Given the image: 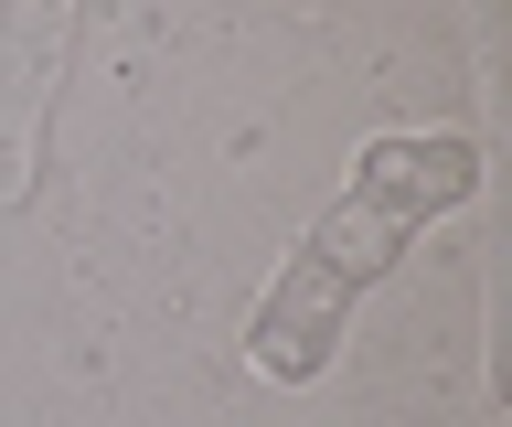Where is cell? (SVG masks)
Wrapping results in <instances>:
<instances>
[{
    "label": "cell",
    "mask_w": 512,
    "mask_h": 427,
    "mask_svg": "<svg viewBox=\"0 0 512 427\" xmlns=\"http://www.w3.org/2000/svg\"><path fill=\"white\" fill-rule=\"evenodd\" d=\"M470 193H480V150H470V139H374L363 171L342 182V203L299 235V257L278 267V289L256 299V321H246L256 374L310 385L320 363L342 353L352 299L374 289V278L438 225L448 203H470Z\"/></svg>",
    "instance_id": "6da1fadb"
},
{
    "label": "cell",
    "mask_w": 512,
    "mask_h": 427,
    "mask_svg": "<svg viewBox=\"0 0 512 427\" xmlns=\"http://www.w3.org/2000/svg\"><path fill=\"white\" fill-rule=\"evenodd\" d=\"M64 33H75V0H22V22L0 43V203L32 193V150H43V107L64 75Z\"/></svg>",
    "instance_id": "7a4b0ae2"
}]
</instances>
